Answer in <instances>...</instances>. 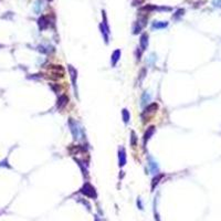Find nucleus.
<instances>
[{
	"mask_svg": "<svg viewBox=\"0 0 221 221\" xmlns=\"http://www.w3.org/2000/svg\"><path fill=\"white\" fill-rule=\"evenodd\" d=\"M81 192L83 193V195H85L86 197H90V198H96L95 189H94V187L92 186L91 184H88V182H86V184L84 185L83 187H82Z\"/></svg>",
	"mask_w": 221,
	"mask_h": 221,
	"instance_id": "nucleus-1",
	"label": "nucleus"
},
{
	"mask_svg": "<svg viewBox=\"0 0 221 221\" xmlns=\"http://www.w3.org/2000/svg\"><path fill=\"white\" fill-rule=\"evenodd\" d=\"M49 71L52 75H55V80L59 77H62L64 75V69L61 65H49Z\"/></svg>",
	"mask_w": 221,
	"mask_h": 221,
	"instance_id": "nucleus-2",
	"label": "nucleus"
},
{
	"mask_svg": "<svg viewBox=\"0 0 221 221\" xmlns=\"http://www.w3.org/2000/svg\"><path fill=\"white\" fill-rule=\"evenodd\" d=\"M69 125L71 127V132H72L73 136H74L75 139H79L80 138V132H81V128H79L77 123L75 121H73V118H70L69 121Z\"/></svg>",
	"mask_w": 221,
	"mask_h": 221,
	"instance_id": "nucleus-3",
	"label": "nucleus"
},
{
	"mask_svg": "<svg viewBox=\"0 0 221 221\" xmlns=\"http://www.w3.org/2000/svg\"><path fill=\"white\" fill-rule=\"evenodd\" d=\"M69 102V97L66 95H61L59 96L58 98V103H56V107H58V109H63L65 106H66V104H68Z\"/></svg>",
	"mask_w": 221,
	"mask_h": 221,
	"instance_id": "nucleus-4",
	"label": "nucleus"
},
{
	"mask_svg": "<svg viewBox=\"0 0 221 221\" xmlns=\"http://www.w3.org/2000/svg\"><path fill=\"white\" fill-rule=\"evenodd\" d=\"M157 109H158V104L157 103H151L148 106H146V108L144 111V114H150V113L156 112Z\"/></svg>",
	"mask_w": 221,
	"mask_h": 221,
	"instance_id": "nucleus-5",
	"label": "nucleus"
},
{
	"mask_svg": "<svg viewBox=\"0 0 221 221\" xmlns=\"http://www.w3.org/2000/svg\"><path fill=\"white\" fill-rule=\"evenodd\" d=\"M148 167H149L150 172H153V174H157V171H158V165H157L156 161H154L150 157H149V159H148Z\"/></svg>",
	"mask_w": 221,
	"mask_h": 221,
	"instance_id": "nucleus-6",
	"label": "nucleus"
},
{
	"mask_svg": "<svg viewBox=\"0 0 221 221\" xmlns=\"http://www.w3.org/2000/svg\"><path fill=\"white\" fill-rule=\"evenodd\" d=\"M49 27V22L47 20V17H41L39 19V28L40 30H44V29H47Z\"/></svg>",
	"mask_w": 221,
	"mask_h": 221,
	"instance_id": "nucleus-7",
	"label": "nucleus"
},
{
	"mask_svg": "<svg viewBox=\"0 0 221 221\" xmlns=\"http://www.w3.org/2000/svg\"><path fill=\"white\" fill-rule=\"evenodd\" d=\"M118 159H119V166H124L126 164V154H125V150H124V148L119 149Z\"/></svg>",
	"mask_w": 221,
	"mask_h": 221,
	"instance_id": "nucleus-8",
	"label": "nucleus"
},
{
	"mask_svg": "<svg viewBox=\"0 0 221 221\" xmlns=\"http://www.w3.org/2000/svg\"><path fill=\"white\" fill-rule=\"evenodd\" d=\"M154 132H155V127H154V126H150V127L147 128L146 133H145V135H144V144H146V142L150 138V136L154 134Z\"/></svg>",
	"mask_w": 221,
	"mask_h": 221,
	"instance_id": "nucleus-9",
	"label": "nucleus"
},
{
	"mask_svg": "<svg viewBox=\"0 0 221 221\" xmlns=\"http://www.w3.org/2000/svg\"><path fill=\"white\" fill-rule=\"evenodd\" d=\"M147 45H148V35L143 34L140 38V48H142V50H145Z\"/></svg>",
	"mask_w": 221,
	"mask_h": 221,
	"instance_id": "nucleus-10",
	"label": "nucleus"
},
{
	"mask_svg": "<svg viewBox=\"0 0 221 221\" xmlns=\"http://www.w3.org/2000/svg\"><path fill=\"white\" fill-rule=\"evenodd\" d=\"M119 58H121V51H119V50L114 51V53H113V55H112V64L116 65V63H117V61L119 60Z\"/></svg>",
	"mask_w": 221,
	"mask_h": 221,
	"instance_id": "nucleus-11",
	"label": "nucleus"
},
{
	"mask_svg": "<svg viewBox=\"0 0 221 221\" xmlns=\"http://www.w3.org/2000/svg\"><path fill=\"white\" fill-rule=\"evenodd\" d=\"M42 8H43V3H42L41 0H37V1H35L34 7H33L34 11L37 12V13H40V12H41V10H42Z\"/></svg>",
	"mask_w": 221,
	"mask_h": 221,
	"instance_id": "nucleus-12",
	"label": "nucleus"
},
{
	"mask_svg": "<svg viewBox=\"0 0 221 221\" xmlns=\"http://www.w3.org/2000/svg\"><path fill=\"white\" fill-rule=\"evenodd\" d=\"M69 71H70V74H71V79H72V82H73V85H75V77H76V70L73 68L72 65L69 66Z\"/></svg>",
	"mask_w": 221,
	"mask_h": 221,
	"instance_id": "nucleus-13",
	"label": "nucleus"
},
{
	"mask_svg": "<svg viewBox=\"0 0 221 221\" xmlns=\"http://www.w3.org/2000/svg\"><path fill=\"white\" fill-rule=\"evenodd\" d=\"M165 27H167V22H154L153 24L154 29H161Z\"/></svg>",
	"mask_w": 221,
	"mask_h": 221,
	"instance_id": "nucleus-14",
	"label": "nucleus"
},
{
	"mask_svg": "<svg viewBox=\"0 0 221 221\" xmlns=\"http://www.w3.org/2000/svg\"><path fill=\"white\" fill-rule=\"evenodd\" d=\"M163 177H164V175H158V176H157L156 178H154V179H153V184H151V188H153V189L155 188V186H156V185L158 184L159 180H160L161 178H163Z\"/></svg>",
	"mask_w": 221,
	"mask_h": 221,
	"instance_id": "nucleus-15",
	"label": "nucleus"
},
{
	"mask_svg": "<svg viewBox=\"0 0 221 221\" xmlns=\"http://www.w3.org/2000/svg\"><path fill=\"white\" fill-rule=\"evenodd\" d=\"M123 119L125 123H128V121H129V113H128L127 109H124L123 111Z\"/></svg>",
	"mask_w": 221,
	"mask_h": 221,
	"instance_id": "nucleus-16",
	"label": "nucleus"
},
{
	"mask_svg": "<svg viewBox=\"0 0 221 221\" xmlns=\"http://www.w3.org/2000/svg\"><path fill=\"white\" fill-rule=\"evenodd\" d=\"M149 100H150V96L147 93H144V95L142 97V104H146L147 102H149Z\"/></svg>",
	"mask_w": 221,
	"mask_h": 221,
	"instance_id": "nucleus-17",
	"label": "nucleus"
},
{
	"mask_svg": "<svg viewBox=\"0 0 221 221\" xmlns=\"http://www.w3.org/2000/svg\"><path fill=\"white\" fill-rule=\"evenodd\" d=\"M132 145H133V146H135V145H136V135H135V133H132Z\"/></svg>",
	"mask_w": 221,
	"mask_h": 221,
	"instance_id": "nucleus-18",
	"label": "nucleus"
}]
</instances>
